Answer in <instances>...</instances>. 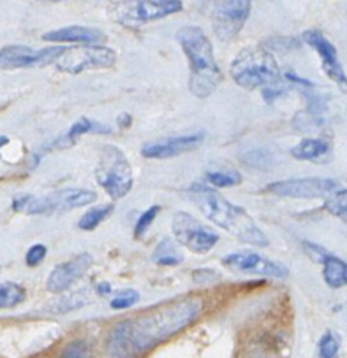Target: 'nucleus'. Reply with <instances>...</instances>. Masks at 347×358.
I'll return each instance as SVG.
<instances>
[{"mask_svg": "<svg viewBox=\"0 0 347 358\" xmlns=\"http://www.w3.org/2000/svg\"><path fill=\"white\" fill-rule=\"evenodd\" d=\"M203 311V300L185 297L162 304L136 318L116 323L106 339L109 358H138L191 327Z\"/></svg>", "mask_w": 347, "mask_h": 358, "instance_id": "1", "label": "nucleus"}, {"mask_svg": "<svg viewBox=\"0 0 347 358\" xmlns=\"http://www.w3.org/2000/svg\"><path fill=\"white\" fill-rule=\"evenodd\" d=\"M187 195L205 214V218H208L220 229H224L226 232L235 236L242 243L256 247H266L270 244L265 232L256 225L254 220L250 218L243 207L229 202L226 197H222L210 186L203 185V183H194L189 188Z\"/></svg>", "mask_w": 347, "mask_h": 358, "instance_id": "2", "label": "nucleus"}, {"mask_svg": "<svg viewBox=\"0 0 347 358\" xmlns=\"http://www.w3.org/2000/svg\"><path fill=\"white\" fill-rule=\"evenodd\" d=\"M176 41L189 58V90L198 99L212 95L222 83V72L213 56V48L203 29L187 25L176 32Z\"/></svg>", "mask_w": 347, "mask_h": 358, "instance_id": "3", "label": "nucleus"}, {"mask_svg": "<svg viewBox=\"0 0 347 358\" xmlns=\"http://www.w3.org/2000/svg\"><path fill=\"white\" fill-rule=\"evenodd\" d=\"M233 81L245 90L263 88L275 85L282 79L277 60L263 46H250L242 49L229 67Z\"/></svg>", "mask_w": 347, "mask_h": 358, "instance_id": "4", "label": "nucleus"}, {"mask_svg": "<svg viewBox=\"0 0 347 358\" xmlns=\"http://www.w3.org/2000/svg\"><path fill=\"white\" fill-rule=\"evenodd\" d=\"M98 200V193L85 188H64L43 197L20 193L13 199V209L26 214H56L68 213L76 207L88 206Z\"/></svg>", "mask_w": 347, "mask_h": 358, "instance_id": "5", "label": "nucleus"}, {"mask_svg": "<svg viewBox=\"0 0 347 358\" xmlns=\"http://www.w3.org/2000/svg\"><path fill=\"white\" fill-rule=\"evenodd\" d=\"M182 9V0H118L109 6L108 15L118 25L136 29L176 15Z\"/></svg>", "mask_w": 347, "mask_h": 358, "instance_id": "6", "label": "nucleus"}, {"mask_svg": "<svg viewBox=\"0 0 347 358\" xmlns=\"http://www.w3.org/2000/svg\"><path fill=\"white\" fill-rule=\"evenodd\" d=\"M95 179L111 199H123L131 192L132 169L122 149L111 145L102 146L95 167Z\"/></svg>", "mask_w": 347, "mask_h": 358, "instance_id": "7", "label": "nucleus"}, {"mask_svg": "<svg viewBox=\"0 0 347 358\" xmlns=\"http://www.w3.org/2000/svg\"><path fill=\"white\" fill-rule=\"evenodd\" d=\"M116 53L99 44H83L68 48L55 60L56 69L68 74H82L85 70L109 69L115 65Z\"/></svg>", "mask_w": 347, "mask_h": 358, "instance_id": "8", "label": "nucleus"}, {"mask_svg": "<svg viewBox=\"0 0 347 358\" xmlns=\"http://www.w3.org/2000/svg\"><path fill=\"white\" fill-rule=\"evenodd\" d=\"M171 230L175 239L192 253H208L219 243L215 230L203 225L198 218L183 211L173 214Z\"/></svg>", "mask_w": 347, "mask_h": 358, "instance_id": "9", "label": "nucleus"}, {"mask_svg": "<svg viewBox=\"0 0 347 358\" xmlns=\"http://www.w3.org/2000/svg\"><path fill=\"white\" fill-rule=\"evenodd\" d=\"M252 0H215L213 2V32L222 42L235 39L250 15Z\"/></svg>", "mask_w": 347, "mask_h": 358, "instance_id": "10", "label": "nucleus"}, {"mask_svg": "<svg viewBox=\"0 0 347 358\" xmlns=\"http://www.w3.org/2000/svg\"><path fill=\"white\" fill-rule=\"evenodd\" d=\"M65 46H52L45 49H32L29 46H4L0 48V70H15V69H29V67H45L49 63H55L62 53L65 51Z\"/></svg>", "mask_w": 347, "mask_h": 358, "instance_id": "11", "label": "nucleus"}, {"mask_svg": "<svg viewBox=\"0 0 347 358\" xmlns=\"http://www.w3.org/2000/svg\"><path fill=\"white\" fill-rule=\"evenodd\" d=\"M339 188V183L330 177H302V179H286V181L270 183L266 192L288 199H319Z\"/></svg>", "mask_w": 347, "mask_h": 358, "instance_id": "12", "label": "nucleus"}, {"mask_svg": "<svg viewBox=\"0 0 347 358\" xmlns=\"http://www.w3.org/2000/svg\"><path fill=\"white\" fill-rule=\"evenodd\" d=\"M222 263L226 267L238 272L245 274H258V276L266 277H277V279H284L288 276L289 270L280 263L272 262V260L265 259V257L258 255L252 252H243V253H231L222 259Z\"/></svg>", "mask_w": 347, "mask_h": 358, "instance_id": "13", "label": "nucleus"}, {"mask_svg": "<svg viewBox=\"0 0 347 358\" xmlns=\"http://www.w3.org/2000/svg\"><path fill=\"white\" fill-rule=\"evenodd\" d=\"M203 140H205V133L203 132L168 137V139L155 140V143H146L141 148V155L145 158H173V156L183 155V153L196 149Z\"/></svg>", "mask_w": 347, "mask_h": 358, "instance_id": "14", "label": "nucleus"}, {"mask_svg": "<svg viewBox=\"0 0 347 358\" xmlns=\"http://www.w3.org/2000/svg\"><path fill=\"white\" fill-rule=\"evenodd\" d=\"M92 262V255L82 253V255H76L75 259L56 266L55 269L49 272L48 281H46V288H48V292L64 293L65 290L71 288L72 284H75V281H78L79 277L90 269Z\"/></svg>", "mask_w": 347, "mask_h": 358, "instance_id": "15", "label": "nucleus"}, {"mask_svg": "<svg viewBox=\"0 0 347 358\" xmlns=\"http://www.w3.org/2000/svg\"><path fill=\"white\" fill-rule=\"evenodd\" d=\"M302 39L303 42H307L314 51L318 53L326 74H328L335 83L346 86V72H344L342 69V63L339 62V55H337L335 46H333L319 30H305Z\"/></svg>", "mask_w": 347, "mask_h": 358, "instance_id": "16", "label": "nucleus"}, {"mask_svg": "<svg viewBox=\"0 0 347 358\" xmlns=\"http://www.w3.org/2000/svg\"><path fill=\"white\" fill-rule=\"evenodd\" d=\"M43 39L48 42H75V44H101L106 41V33L93 26H83V25H71L64 26V29L49 30V32L43 33Z\"/></svg>", "mask_w": 347, "mask_h": 358, "instance_id": "17", "label": "nucleus"}, {"mask_svg": "<svg viewBox=\"0 0 347 358\" xmlns=\"http://www.w3.org/2000/svg\"><path fill=\"white\" fill-rule=\"evenodd\" d=\"M291 155L296 160H309V162H323L332 155V143L321 137H307L300 140L298 145L291 149Z\"/></svg>", "mask_w": 347, "mask_h": 358, "instance_id": "18", "label": "nucleus"}, {"mask_svg": "<svg viewBox=\"0 0 347 358\" xmlns=\"http://www.w3.org/2000/svg\"><path fill=\"white\" fill-rule=\"evenodd\" d=\"M85 133H111V129L102 125V123L95 122V120H90V118H85V116H82V118H78L75 123H72L71 129L65 132V136H62L59 140H56L55 146L75 145L76 140H78L82 136H85Z\"/></svg>", "mask_w": 347, "mask_h": 358, "instance_id": "19", "label": "nucleus"}, {"mask_svg": "<svg viewBox=\"0 0 347 358\" xmlns=\"http://www.w3.org/2000/svg\"><path fill=\"white\" fill-rule=\"evenodd\" d=\"M323 276L328 286L332 288H342L347 283V263L340 260L339 257L330 253L325 260H323Z\"/></svg>", "mask_w": 347, "mask_h": 358, "instance_id": "20", "label": "nucleus"}, {"mask_svg": "<svg viewBox=\"0 0 347 358\" xmlns=\"http://www.w3.org/2000/svg\"><path fill=\"white\" fill-rule=\"evenodd\" d=\"M152 260L159 266H178V263H182L183 255L178 252L176 244L169 237H164L161 243L157 244Z\"/></svg>", "mask_w": 347, "mask_h": 358, "instance_id": "21", "label": "nucleus"}, {"mask_svg": "<svg viewBox=\"0 0 347 358\" xmlns=\"http://www.w3.org/2000/svg\"><path fill=\"white\" fill-rule=\"evenodd\" d=\"M25 299L26 292L22 284L13 283V281L0 283V309H9V307L18 306Z\"/></svg>", "mask_w": 347, "mask_h": 358, "instance_id": "22", "label": "nucleus"}, {"mask_svg": "<svg viewBox=\"0 0 347 358\" xmlns=\"http://www.w3.org/2000/svg\"><path fill=\"white\" fill-rule=\"evenodd\" d=\"M113 209H115L113 204H102V206L98 207H90L82 218H79L78 227L82 230H86V232H88V230H95L106 218H108L109 214L113 213Z\"/></svg>", "mask_w": 347, "mask_h": 358, "instance_id": "23", "label": "nucleus"}, {"mask_svg": "<svg viewBox=\"0 0 347 358\" xmlns=\"http://www.w3.org/2000/svg\"><path fill=\"white\" fill-rule=\"evenodd\" d=\"M86 302H90V297L86 295V290H79V292L71 293V295L60 297L59 300L52 302L48 306L49 313H56V314H64L69 313L72 309H79V307L85 306Z\"/></svg>", "mask_w": 347, "mask_h": 358, "instance_id": "24", "label": "nucleus"}, {"mask_svg": "<svg viewBox=\"0 0 347 358\" xmlns=\"http://www.w3.org/2000/svg\"><path fill=\"white\" fill-rule=\"evenodd\" d=\"M205 177L215 188H229L242 183V174L238 170H213V172H206Z\"/></svg>", "mask_w": 347, "mask_h": 358, "instance_id": "25", "label": "nucleus"}, {"mask_svg": "<svg viewBox=\"0 0 347 358\" xmlns=\"http://www.w3.org/2000/svg\"><path fill=\"white\" fill-rule=\"evenodd\" d=\"M326 197H328V199H326V202H325L326 211H330L333 216H337V218H340L342 222H346V216H347V209H346L347 190L342 188V190H339V192H335V190H333V192L328 193Z\"/></svg>", "mask_w": 347, "mask_h": 358, "instance_id": "26", "label": "nucleus"}, {"mask_svg": "<svg viewBox=\"0 0 347 358\" xmlns=\"http://www.w3.org/2000/svg\"><path fill=\"white\" fill-rule=\"evenodd\" d=\"M340 350L339 337L333 332H325L319 339V358H337Z\"/></svg>", "mask_w": 347, "mask_h": 358, "instance_id": "27", "label": "nucleus"}, {"mask_svg": "<svg viewBox=\"0 0 347 358\" xmlns=\"http://www.w3.org/2000/svg\"><path fill=\"white\" fill-rule=\"evenodd\" d=\"M159 213H161V206H150L148 209L145 211V213L141 214L138 218V222H136V227H134V237L136 239H141L143 236L146 234V230L150 229V225L153 223V220L159 216Z\"/></svg>", "mask_w": 347, "mask_h": 358, "instance_id": "28", "label": "nucleus"}, {"mask_svg": "<svg viewBox=\"0 0 347 358\" xmlns=\"http://www.w3.org/2000/svg\"><path fill=\"white\" fill-rule=\"evenodd\" d=\"M138 302H139V293L136 292V290H120V292H116V295L113 297L109 306H111V309L122 311V309H129V307H132Z\"/></svg>", "mask_w": 347, "mask_h": 358, "instance_id": "29", "label": "nucleus"}, {"mask_svg": "<svg viewBox=\"0 0 347 358\" xmlns=\"http://www.w3.org/2000/svg\"><path fill=\"white\" fill-rule=\"evenodd\" d=\"M56 358H90V348L85 341H75L68 344Z\"/></svg>", "mask_w": 347, "mask_h": 358, "instance_id": "30", "label": "nucleus"}, {"mask_svg": "<svg viewBox=\"0 0 347 358\" xmlns=\"http://www.w3.org/2000/svg\"><path fill=\"white\" fill-rule=\"evenodd\" d=\"M302 246L303 252H305L307 255H309V259L314 260L316 263H323V260L330 255L328 250H325V247L319 246V244L316 243H310V241H303Z\"/></svg>", "mask_w": 347, "mask_h": 358, "instance_id": "31", "label": "nucleus"}, {"mask_svg": "<svg viewBox=\"0 0 347 358\" xmlns=\"http://www.w3.org/2000/svg\"><path fill=\"white\" fill-rule=\"evenodd\" d=\"M247 163L250 167H259V169H265L266 165H270V153L265 149H254V152H249L243 156Z\"/></svg>", "mask_w": 347, "mask_h": 358, "instance_id": "32", "label": "nucleus"}, {"mask_svg": "<svg viewBox=\"0 0 347 358\" xmlns=\"http://www.w3.org/2000/svg\"><path fill=\"white\" fill-rule=\"evenodd\" d=\"M261 90H263V99H265L268 104H273L277 99H280V97H284L289 92L288 86L282 85V79H280L279 83H275V85L263 86Z\"/></svg>", "mask_w": 347, "mask_h": 358, "instance_id": "33", "label": "nucleus"}, {"mask_svg": "<svg viewBox=\"0 0 347 358\" xmlns=\"http://www.w3.org/2000/svg\"><path fill=\"white\" fill-rule=\"evenodd\" d=\"M46 253H48V247L43 246V244H34V246L30 247L29 252L25 255V262L29 267H36L45 260Z\"/></svg>", "mask_w": 347, "mask_h": 358, "instance_id": "34", "label": "nucleus"}, {"mask_svg": "<svg viewBox=\"0 0 347 358\" xmlns=\"http://www.w3.org/2000/svg\"><path fill=\"white\" fill-rule=\"evenodd\" d=\"M242 358H275L272 346H266V344H258V346H252L242 355Z\"/></svg>", "mask_w": 347, "mask_h": 358, "instance_id": "35", "label": "nucleus"}, {"mask_svg": "<svg viewBox=\"0 0 347 358\" xmlns=\"http://www.w3.org/2000/svg\"><path fill=\"white\" fill-rule=\"evenodd\" d=\"M219 277H220V274L213 269H198L192 272V279H194V283H198V284L215 283Z\"/></svg>", "mask_w": 347, "mask_h": 358, "instance_id": "36", "label": "nucleus"}, {"mask_svg": "<svg viewBox=\"0 0 347 358\" xmlns=\"http://www.w3.org/2000/svg\"><path fill=\"white\" fill-rule=\"evenodd\" d=\"M95 290H98L99 295H109V293H111V284L106 283V281H105V283H99L98 288H95Z\"/></svg>", "mask_w": 347, "mask_h": 358, "instance_id": "37", "label": "nucleus"}, {"mask_svg": "<svg viewBox=\"0 0 347 358\" xmlns=\"http://www.w3.org/2000/svg\"><path fill=\"white\" fill-rule=\"evenodd\" d=\"M118 125L120 127H122V129H128V127H131V122H132V120H131V116H129V115H122V116H120V118H118Z\"/></svg>", "mask_w": 347, "mask_h": 358, "instance_id": "38", "label": "nucleus"}, {"mask_svg": "<svg viewBox=\"0 0 347 358\" xmlns=\"http://www.w3.org/2000/svg\"><path fill=\"white\" fill-rule=\"evenodd\" d=\"M8 143H9V139H8V137H6V136H0V149L4 148V146L8 145Z\"/></svg>", "mask_w": 347, "mask_h": 358, "instance_id": "39", "label": "nucleus"}, {"mask_svg": "<svg viewBox=\"0 0 347 358\" xmlns=\"http://www.w3.org/2000/svg\"><path fill=\"white\" fill-rule=\"evenodd\" d=\"M43 2H62V0H43Z\"/></svg>", "mask_w": 347, "mask_h": 358, "instance_id": "40", "label": "nucleus"}]
</instances>
